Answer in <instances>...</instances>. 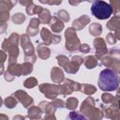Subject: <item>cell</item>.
<instances>
[{"instance_id": "1", "label": "cell", "mask_w": 120, "mask_h": 120, "mask_svg": "<svg viewBox=\"0 0 120 120\" xmlns=\"http://www.w3.org/2000/svg\"><path fill=\"white\" fill-rule=\"evenodd\" d=\"M98 84L102 91L110 92L116 90L119 84L118 73H116L111 68L103 69L99 74Z\"/></svg>"}, {"instance_id": "2", "label": "cell", "mask_w": 120, "mask_h": 120, "mask_svg": "<svg viewBox=\"0 0 120 120\" xmlns=\"http://www.w3.org/2000/svg\"><path fill=\"white\" fill-rule=\"evenodd\" d=\"M20 36L17 33H12L8 38L4 39L2 43V50L8 53V64H13L17 62L19 55V44Z\"/></svg>"}, {"instance_id": "3", "label": "cell", "mask_w": 120, "mask_h": 120, "mask_svg": "<svg viewBox=\"0 0 120 120\" xmlns=\"http://www.w3.org/2000/svg\"><path fill=\"white\" fill-rule=\"evenodd\" d=\"M81 112L89 119H101L103 117L102 112L99 109L96 108L95 100L91 97L86 98L82 101L81 105Z\"/></svg>"}, {"instance_id": "4", "label": "cell", "mask_w": 120, "mask_h": 120, "mask_svg": "<svg viewBox=\"0 0 120 120\" xmlns=\"http://www.w3.org/2000/svg\"><path fill=\"white\" fill-rule=\"evenodd\" d=\"M91 11L92 14L98 20H106L112 14L111 6L102 0H95L91 7Z\"/></svg>"}, {"instance_id": "5", "label": "cell", "mask_w": 120, "mask_h": 120, "mask_svg": "<svg viewBox=\"0 0 120 120\" xmlns=\"http://www.w3.org/2000/svg\"><path fill=\"white\" fill-rule=\"evenodd\" d=\"M100 64L105 66L106 68H110L116 73L119 72L120 63H119V50L111 49L107 52L105 55H103L100 59Z\"/></svg>"}, {"instance_id": "6", "label": "cell", "mask_w": 120, "mask_h": 120, "mask_svg": "<svg viewBox=\"0 0 120 120\" xmlns=\"http://www.w3.org/2000/svg\"><path fill=\"white\" fill-rule=\"evenodd\" d=\"M21 46L24 52V61L34 64L37 60V55L35 53V48L30 40V38L27 34H23L20 37Z\"/></svg>"}, {"instance_id": "7", "label": "cell", "mask_w": 120, "mask_h": 120, "mask_svg": "<svg viewBox=\"0 0 120 120\" xmlns=\"http://www.w3.org/2000/svg\"><path fill=\"white\" fill-rule=\"evenodd\" d=\"M65 38H66V45H65L66 49L68 52L77 51L81 42L76 34V30L73 27H68L65 32Z\"/></svg>"}, {"instance_id": "8", "label": "cell", "mask_w": 120, "mask_h": 120, "mask_svg": "<svg viewBox=\"0 0 120 120\" xmlns=\"http://www.w3.org/2000/svg\"><path fill=\"white\" fill-rule=\"evenodd\" d=\"M39 91L44 94V96L50 99H53L60 95L59 84L52 83H42L39 85Z\"/></svg>"}, {"instance_id": "9", "label": "cell", "mask_w": 120, "mask_h": 120, "mask_svg": "<svg viewBox=\"0 0 120 120\" xmlns=\"http://www.w3.org/2000/svg\"><path fill=\"white\" fill-rule=\"evenodd\" d=\"M22 66L21 64L13 63V64H8V69L4 73L5 80L8 82H12L15 77H20L22 76Z\"/></svg>"}, {"instance_id": "10", "label": "cell", "mask_w": 120, "mask_h": 120, "mask_svg": "<svg viewBox=\"0 0 120 120\" xmlns=\"http://www.w3.org/2000/svg\"><path fill=\"white\" fill-rule=\"evenodd\" d=\"M40 36L42 40L44 41L45 45H51V44H57L61 41V37L58 35L52 34L49 29L43 27L40 30Z\"/></svg>"}, {"instance_id": "11", "label": "cell", "mask_w": 120, "mask_h": 120, "mask_svg": "<svg viewBox=\"0 0 120 120\" xmlns=\"http://www.w3.org/2000/svg\"><path fill=\"white\" fill-rule=\"evenodd\" d=\"M82 58L79 55H75L71 57V60L68 61V63L67 64V66L64 68V70L68 73L70 74H75L78 70L80 66L82 64Z\"/></svg>"}, {"instance_id": "12", "label": "cell", "mask_w": 120, "mask_h": 120, "mask_svg": "<svg viewBox=\"0 0 120 120\" xmlns=\"http://www.w3.org/2000/svg\"><path fill=\"white\" fill-rule=\"evenodd\" d=\"M12 96L15 97L16 99L20 101L24 108H29L34 104V99L23 90H17L15 93H13Z\"/></svg>"}, {"instance_id": "13", "label": "cell", "mask_w": 120, "mask_h": 120, "mask_svg": "<svg viewBox=\"0 0 120 120\" xmlns=\"http://www.w3.org/2000/svg\"><path fill=\"white\" fill-rule=\"evenodd\" d=\"M95 50H96V57L98 60H99L103 55H105L108 52L106 47V42L101 38H96L93 41Z\"/></svg>"}, {"instance_id": "14", "label": "cell", "mask_w": 120, "mask_h": 120, "mask_svg": "<svg viewBox=\"0 0 120 120\" xmlns=\"http://www.w3.org/2000/svg\"><path fill=\"white\" fill-rule=\"evenodd\" d=\"M100 108L102 109V113L108 118L112 119H118L119 118V109L113 105H104L100 104Z\"/></svg>"}, {"instance_id": "15", "label": "cell", "mask_w": 120, "mask_h": 120, "mask_svg": "<svg viewBox=\"0 0 120 120\" xmlns=\"http://www.w3.org/2000/svg\"><path fill=\"white\" fill-rule=\"evenodd\" d=\"M40 21L38 18H32L29 22V24L26 28V34L29 37H34L38 34V25H39Z\"/></svg>"}, {"instance_id": "16", "label": "cell", "mask_w": 120, "mask_h": 120, "mask_svg": "<svg viewBox=\"0 0 120 120\" xmlns=\"http://www.w3.org/2000/svg\"><path fill=\"white\" fill-rule=\"evenodd\" d=\"M90 22V17L87 15H82L81 17L75 19L72 22V27L75 30H82Z\"/></svg>"}, {"instance_id": "17", "label": "cell", "mask_w": 120, "mask_h": 120, "mask_svg": "<svg viewBox=\"0 0 120 120\" xmlns=\"http://www.w3.org/2000/svg\"><path fill=\"white\" fill-rule=\"evenodd\" d=\"M51 79L52 81V82L55 83H61L63 82L65 76H64V72L61 69V68L58 67H53L51 70Z\"/></svg>"}, {"instance_id": "18", "label": "cell", "mask_w": 120, "mask_h": 120, "mask_svg": "<svg viewBox=\"0 0 120 120\" xmlns=\"http://www.w3.org/2000/svg\"><path fill=\"white\" fill-rule=\"evenodd\" d=\"M49 24H50L51 29H52V31L53 33H60V32L64 29V27H65L64 22H63L58 17H56V16L52 17V19H51Z\"/></svg>"}, {"instance_id": "19", "label": "cell", "mask_w": 120, "mask_h": 120, "mask_svg": "<svg viewBox=\"0 0 120 120\" xmlns=\"http://www.w3.org/2000/svg\"><path fill=\"white\" fill-rule=\"evenodd\" d=\"M37 52H38V56L41 59H48L51 55V51L50 49L47 47V45L43 44V43H39L37 46Z\"/></svg>"}, {"instance_id": "20", "label": "cell", "mask_w": 120, "mask_h": 120, "mask_svg": "<svg viewBox=\"0 0 120 120\" xmlns=\"http://www.w3.org/2000/svg\"><path fill=\"white\" fill-rule=\"evenodd\" d=\"M43 112L41 111V109L38 106H30V108L28 109V113H27V117L31 118V119H39L41 118V113Z\"/></svg>"}, {"instance_id": "21", "label": "cell", "mask_w": 120, "mask_h": 120, "mask_svg": "<svg viewBox=\"0 0 120 120\" xmlns=\"http://www.w3.org/2000/svg\"><path fill=\"white\" fill-rule=\"evenodd\" d=\"M107 28L111 31H115V30L120 29V17H119V15L113 16L107 22Z\"/></svg>"}, {"instance_id": "22", "label": "cell", "mask_w": 120, "mask_h": 120, "mask_svg": "<svg viewBox=\"0 0 120 120\" xmlns=\"http://www.w3.org/2000/svg\"><path fill=\"white\" fill-rule=\"evenodd\" d=\"M82 63L88 69H92L98 66V59L95 55H88L83 58Z\"/></svg>"}, {"instance_id": "23", "label": "cell", "mask_w": 120, "mask_h": 120, "mask_svg": "<svg viewBox=\"0 0 120 120\" xmlns=\"http://www.w3.org/2000/svg\"><path fill=\"white\" fill-rule=\"evenodd\" d=\"M38 19H39V21H40L41 23H47V24H49V22H50V21L52 19L50 10L47 9V8H42L41 12L38 14Z\"/></svg>"}, {"instance_id": "24", "label": "cell", "mask_w": 120, "mask_h": 120, "mask_svg": "<svg viewBox=\"0 0 120 120\" xmlns=\"http://www.w3.org/2000/svg\"><path fill=\"white\" fill-rule=\"evenodd\" d=\"M80 91L82 92L83 94H86L88 96H91L93 94L96 93L97 91V88L95 85L93 84H89V83H82L81 84V87H80Z\"/></svg>"}, {"instance_id": "25", "label": "cell", "mask_w": 120, "mask_h": 120, "mask_svg": "<svg viewBox=\"0 0 120 120\" xmlns=\"http://www.w3.org/2000/svg\"><path fill=\"white\" fill-rule=\"evenodd\" d=\"M89 33L94 37H98L102 33V27L98 22H93L89 26Z\"/></svg>"}, {"instance_id": "26", "label": "cell", "mask_w": 120, "mask_h": 120, "mask_svg": "<svg viewBox=\"0 0 120 120\" xmlns=\"http://www.w3.org/2000/svg\"><path fill=\"white\" fill-rule=\"evenodd\" d=\"M16 4L9 0H1L0 1V12H7L15 6Z\"/></svg>"}, {"instance_id": "27", "label": "cell", "mask_w": 120, "mask_h": 120, "mask_svg": "<svg viewBox=\"0 0 120 120\" xmlns=\"http://www.w3.org/2000/svg\"><path fill=\"white\" fill-rule=\"evenodd\" d=\"M42 8H41L40 6H37L34 3H32V4H30L29 6L26 7V13L28 15H35V14L38 15L41 12Z\"/></svg>"}, {"instance_id": "28", "label": "cell", "mask_w": 120, "mask_h": 120, "mask_svg": "<svg viewBox=\"0 0 120 120\" xmlns=\"http://www.w3.org/2000/svg\"><path fill=\"white\" fill-rule=\"evenodd\" d=\"M22 66V75H28L33 71V64L27 61H24L22 64H21Z\"/></svg>"}, {"instance_id": "29", "label": "cell", "mask_w": 120, "mask_h": 120, "mask_svg": "<svg viewBox=\"0 0 120 120\" xmlns=\"http://www.w3.org/2000/svg\"><path fill=\"white\" fill-rule=\"evenodd\" d=\"M4 102H5L6 107H7V108H9V109H12V108L16 107L17 104H18V100H17L16 98L13 97V96L8 97V98L4 100Z\"/></svg>"}, {"instance_id": "30", "label": "cell", "mask_w": 120, "mask_h": 120, "mask_svg": "<svg viewBox=\"0 0 120 120\" xmlns=\"http://www.w3.org/2000/svg\"><path fill=\"white\" fill-rule=\"evenodd\" d=\"M77 106H78V99L74 97L68 98V100L66 101V105H65V107L68 110H74V109H76Z\"/></svg>"}, {"instance_id": "31", "label": "cell", "mask_w": 120, "mask_h": 120, "mask_svg": "<svg viewBox=\"0 0 120 120\" xmlns=\"http://www.w3.org/2000/svg\"><path fill=\"white\" fill-rule=\"evenodd\" d=\"M56 17H58L61 21H63V22H67L69 21V14H68V12L67 10H65V9H60V10H58L57 13H56Z\"/></svg>"}, {"instance_id": "32", "label": "cell", "mask_w": 120, "mask_h": 120, "mask_svg": "<svg viewBox=\"0 0 120 120\" xmlns=\"http://www.w3.org/2000/svg\"><path fill=\"white\" fill-rule=\"evenodd\" d=\"M26 17L22 13H16L12 16V22L16 24H21L25 21Z\"/></svg>"}, {"instance_id": "33", "label": "cell", "mask_w": 120, "mask_h": 120, "mask_svg": "<svg viewBox=\"0 0 120 120\" xmlns=\"http://www.w3.org/2000/svg\"><path fill=\"white\" fill-rule=\"evenodd\" d=\"M23 85L26 88H33V87L38 85V80L36 78H34V77H30V78H28V79H26L24 81Z\"/></svg>"}, {"instance_id": "34", "label": "cell", "mask_w": 120, "mask_h": 120, "mask_svg": "<svg viewBox=\"0 0 120 120\" xmlns=\"http://www.w3.org/2000/svg\"><path fill=\"white\" fill-rule=\"evenodd\" d=\"M110 6L112 9V13L117 15L120 10V0H110Z\"/></svg>"}, {"instance_id": "35", "label": "cell", "mask_w": 120, "mask_h": 120, "mask_svg": "<svg viewBox=\"0 0 120 120\" xmlns=\"http://www.w3.org/2000/svg\"><path fill=\"white\" fill-rule=\"evenodd\" d=\"M114 98H115V97L112 96V95L109 94V93H103L102 96H101V99H102L103 103H105L106 105H110V104H112V101L114 100Z\"/></svg>"}, {"instance_id": "36", "label": "cell", "mask_w": 120, "mask_h": 120, "mask_svg": "<svg viewBox=\"0 0 120 120\" xmlns=\"http://www.w3.org/2000/svg\"><path fill=\"white\" fill-rule=\"evenodd\" d=\"M7 60V52L5 51L0 50V75L4 73V63Z\"/></svg>"}, {"instance_id": "37", "label": "cell", "mask_w": 120, "mask_h": 120, "mask_svg": "<svg viewBox=\"0 0 120 120\" xmlns=\"http://www.w3.org/2000/svg\"><path fill=\"white\" fill-rule=\"evenodd\" d=\"M56 60H57V62H58V64H59V66L61 67V68H65L66 66H67V64L68 63V61H69V59L66 56V55H57L56 56Z\"/></svg>"}, {"instance_id": "38", "label": "cell", "mask_w": 120, "mask_h": 120, "mask_svg": "<svg viewBox=\"0 0 120 120\" xmlns=\"http://www.w3.org/2000/svg\"><path fill=\"white\" fill-rule=\"evenodd\" d=\"M68 118L69 119H85L86 116H84L83 114H81L80 112H69V115H68Z\"/></svg>"}, {"instance_id": "39", "label": "cell", "mask_w": 120, "mask_h": 120, "mask_svg": "<svg viewBox=\"0 0 120 120\" xmlns=\"http://www.w3.org/2000/svg\"><path fill=\"white\" fill-rule=\"evenodd\" d=\"M106 40H107V42H108L110 45H112V44H114L118 39L115 38V36H114L113 33H109V34L107 35V37H106Z\"/></svg>"}, {"instance_id": "40", "label": "cell", "mask_w": 120, "mask_h": 120, "mask_svg": "<svg viewBox=\"0 0 120 120\" xmlns=\"http://www.w3.org/2000/svg\"><path fill=\"white\" fill-rule=\"evenodd\" d=\"M78 50H80V52H83V53H88L91 49H90V46H89L88 44L83 43V44H80Z\"/></svg>"}, {"instance_id": "41", "label": "cell", "mask_w": 120, "mask_h": 120, "mask_svg": "<svg viewBox=\"0 0 120 120\" xmlns=\"http://www.w3.org/2000/svg\"><path fill=\"white\" fill-rule=\"evenodd\" d=\"M19 3L23 7H27L33 3V0H19Z\"/></svg>"}, {"instance_id": "42", "label": "cell", "mask_w": 120, "mask_h": 120, "mask_svg": "<svg viewBox=\"0 0 120 120\" xmlns=\"http://www.w3.org/2000/svg\"><path fill=\"white\" fill-rule=\"evenodd\" d=\"M84 0H68V3L71 5V6H78L81 2H82Z\"/></svg>"}, {"instance_id": "43", "label": "cell", "mask_w": 120, "mask_h": 120, "mask_svg": "<svg viewBox=\"0 0 120 120\" xmlns=\"http://www.w3.org/2000/svg\"><path fill=\"white\" fill-rule=\"evenodd\" d=\"M62 3V0H50L49 5H53V6H58Z\"/></svg>"}, {"instance_id": "44", "label": "cell", "mask_w": 120, "mask_h": 120, "mask_svg": "<svg viewBox=\"0 0 120 120\" xmlns=\"http://www.w3.org/2000/svg\"><path fill=\"white\" fill-rule=\"evenodd\" d=\"M38 1L42 4H49L50 3V0H38Z\"/></svg>"}, {"instance_id": "45", "label": "cell", "mask_w": 120, "mask_h": 120, "mask_svg": "<svg viewBox=\"0 0 120 120\" xmlns=\"http://www.w3.org/2000/svg\"><path fill=\"white\" fill-rule=\"evenodd\" d=\"M0 118H3V119H8V116H7V115H4V114H0Z\"/></svg>"}, {"instance_id": "46", "label": "cell", "mask_w": 120, "mask_h": 120, "mask_svg": "<svg viewBox=\"0 0 120 120\" xmlns=\"http://www.w3.org/2000/svg\"><path fill=\"white\" fill-rule=\"evenodd\" d=\"M17 118H21V119H23L24 117H23V116H20V115H19V116H15V117H14V120H15V119H17Z\"/></svg>"}, {"instance_id": "47", "label": "cell", "mask_w": 120, "mask_h": 120, "mask_svg": "<svg viewBox=\"0 0 120 120\" xmlns=\"http://www.w3.org/2000/svg\"><path fill=\"white\" fill-rule=\"evenodd\" d=\"M2 103H3V100H2V98H1V97H0V107L2 106Z\"/></svg>"}, {"instance_id": "48", "label": "cell", "mask_w": 120, "mask_h": 120, "mask_svg": "<svg viewBox=\"0 0 120 120\" xmlns=\"http://www.w3.org/2000/svg\"><path fill=\"white\" fill-rule=\"evenodd\" d=\"M9 1H12L13 3H15V4H16V3H17V2L19 1V0H9Z\"/></svg>"}, {"instance_id": "49", "label": "cell", "mask_w": 120, "mask_h": 120, "mask_svg": "<svg viewBox=\"0 0 120 120\" xmlns=\"http://www.w3.org/2000/svg\"><path fill=\"white\" fill-rule=\"evenodd\" d=\"M84 1H88V2H94L95 0H84Z\"/></svg>"}, {"instance_id": "50", "label": "cell", "mask_w": 120, "mask_h": 120, "mask_svg": "<svg viewBox=\"0 0 120 120\" xmlns=\"http://www.w3.org/2000/svg\"><path fill=\"white\" fill-rule=\"evenodd\" d=\"M0 1H1V0H0Z\"/></svg>"}]
</instances>
